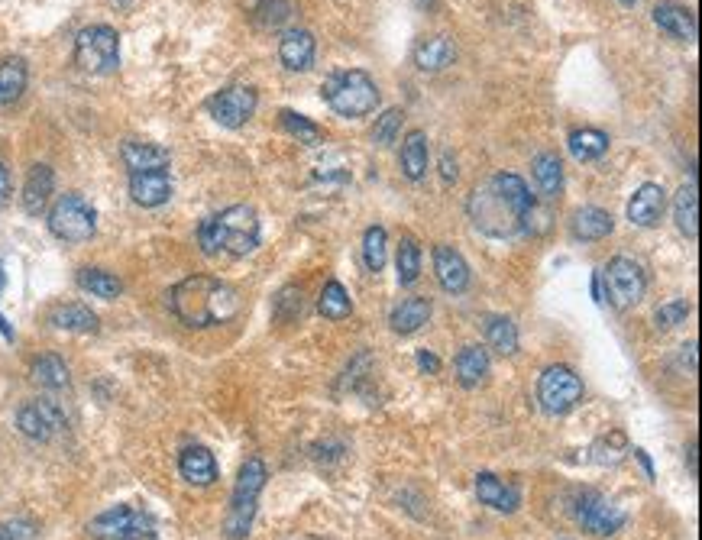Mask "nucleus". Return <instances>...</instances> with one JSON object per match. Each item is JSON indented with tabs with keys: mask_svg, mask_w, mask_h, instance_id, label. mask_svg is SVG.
<instances>
[{
	"mask_svg": "<svg viewBox=\"0 0 702 540\" xmlns=\"http://www.w3.org/2000/svg\"><path fill=\"white\" fill-rule=\"evenodd\" d=\"M415 4H418L421 10H431V7H434V0H415Z\"/></svg>",
	"mask_w": 702,
	"mask_h": 540,
	"instance_id": "nucleus-51",
	"label": "nucleus"
},
{
	"mask_svg": "<svg viewBox=\"0 0 702 540\" xmlns=\"http://www.w3.org/2000/svg\"><path fill=\"white\" fill-rule=\"evenodd\" d=\"M0 540H39V528L26 518H13L0 524Z\"/></svg>",
	"mask_w": 702,
	"mask_h": 540,
	"instance_id": "nucleus-44",
	"label": "nucleus"
},
{
	"mask_svg": "<svg viewBox=\"0 0 702 540\" xmlns=\"http://www.w3.org/2000/svg\"><path fill=\"white\" fill-rule=\"evenodd\" d=\"M573 518H576V524H580V528H583L586 534L609 537V534H615V531H622L625 511L618 508L609 495L586 489V492L576 495V502H573Z\"/></svg>",
	"mask_w": 702,
	"mask_h": 540,
	"instance_id": "nucleus-9",
	"label": "nucleus"
},
{
	"mask_svg": "<svg viewBox=\"0 0 702 540\" xmlns=\"http://www.w3.org/2000/svg\"><path fill=\"white\" fill-rule=\"evenodd\" d=\"M52 191H55V175L46 162H36L30 175H26V185H23V207L26 214L39 217L49 207L52 201Z\"/></svg>",
	"mask_w": 702,
	"mask_h": 540,
	"instance_id": "nucleus-19",
	"label": "nucleus"
},
{
	"mask_svg": "<svg viewBox=\"0 0 702 540\" xmlns=\"http://www.w3.org/2000/svg\"><path fill=\"white\" fill-rule=\"evenodd\" d=\"M0 334H4L7 340H13V327L7 324V317H4V314H0Z\"/></svg>",
	"mask_w": 702,
	"mask_h": 540,
	"instance_id": "nucleus-50",
	"label": "nucleus"
},
{
	"mask_svg": "<svg viewBox=\"0 0 702 540\" xmlns=\"http://www.w3.org/2000/svg\"><path fill=\"white\" fill-rule=\"evenodd\" d=\"M75 62L88 75H110L120 65V36L114 26L94 23L85 26L75 39Z\"/></svg>",
	"mask_w": 702,
	"mask_h": 540,
	"instance_id": "nucleus-6",
	"label": "nucleus"
},
{
	"mask_svg": "<svg viewBox=\"0 0 702 540\" xmlns=\"http://www.w3.org/2000/svg\"><path fill=\"white\" fill-rule=\"evenodd\" d=\"M17 427H20L23 437H30L36 443H46L59 431H65V414H62L59 405H55V401L39 398V401H30V405H23L17 411Z\"/></svg>",
	"mask_w": 702,
	"mask_h": 540,
	"instance_id": "nucleus-12",
	"label": "nucleus"
},
{
	"mask_svg": "<svg viewBox=\"0 0 702 540\" xmlns=\"http://www.w3.org/2000/svg\"><path fill=\"white\" fill-rule=\"evenodd\" d=\"M531 211H534V198L525 185V178H518L512 172L489 178V182L483 188H476L470 198V217L476 230L495 240L515 237V233L525 230Z\"/></svg>",
	"mask_w": 702,
	"mask_h": 540,
	"instance_id": "nucleus-1",
	"label": "nucleus"
},
{
	"mask_svg": "<svg viewBox=\"0 0 702 540\" xmlns=\"http://www.w3.org/2000/svg\"><path fill=\"white\" fill-rule=\"evenodd\" d=\"M198 243L208 256H246L259 246V220L250 204H233L208 220H201Z\"/></svg>",
	"mask_w": 702,
	"mask_h": 540,
	"instance_id": "nucleus-3",
	"label": "nucleus"
},
{
	"mask_svg": "<svg viewBox=\"0 0 702 540\" xmlns=\"http://www.w3.org/2000/svg\"><path fill=\"white\" fill-rule=\"evenodd\" d=\"M120 540H159V537H156L153 518L143 515V511H140V515H136V521H133V528H130L127 534H123Z\"/></svg>",
	"mask_w": 702,
	"mask_h": 540,
	"instance_id": "nucleus-45",
	"label": "nucleus"
},
{
	"mask_svg": "<svg viewBox=\"0 0 702 540\" xmlns=\"http://www.w3.org/2000/svg\"><path fill=\"white\" fill-rule=\"evenodd\" d=\"M453 59H457V49L447 36H431L415 49V62L421 72H444L447 65H453Z\"/></svg>",
	"mask_w": 702,
	"mask_h": 540,
	"instance_id": "nucleus-27",
	"label": "nucleus"
},
{
	"mask_svg": "<svg viewBox=\"0 0 702 540\" xmlns=\"http://www.w3.org/2000/svg\"><path fill=\"white\" fill-rule=\"evenodd\" d=\"M266 479H269V469L259 456H253V460H246L240 466L237 486L230 492V508L224 515V534L230 540H243L253 531V518L259 508V495L266 489Z\"/></svg>",
	"mask_w": 702,
	"mask_h": 540,
	"instance_id": "nucleus-4",
	"label": "nucleus"
},
{
	"mask_svg": "<svg viewBox=\"0 0 702 540\" xmlns=\"http://www.w3.org/2000/svg\"><path fill=\"white\" fill-rule=\"evenodd\" d=\"M10 201V172H7V165L0 162V207H7Z\"/></svg>",
	"mask_w": 702,
	"mask_h": 540,
	"instance_id": "nucleus-48",
	"label": "nucleus"
},
{
	"mask_svg": "<svg viewBox=\"0 0 702 540\" xmlns=\"http://www.w3.org/2000/svg\"><path fill=\"white\" fill-rule=\"evenodd\" d=\"M602 282H605L602 301H609L612 308H618V311L635 308V304L644 298V292H648L644 269L638 266L635 259H628V256H615L609 266H605Z\"/></svg>",
	"mask_w": 702,
	"mask_h": 540,
	"instance_id": "nucleus-8",
	"label": "nucleus"
},
{
	"mask_svg": "<svg viewBox=\"0 0 702 540\" xmlns=\"http://www.w3.org/2000/svg\"><path fill=\"white\" fill-rule=\"evenodd\" d=\"M483 327H486V340H489V346L499 356H515L518 353V327H515V321L512 317H505V314H489L486 321H483Z\"/></svg>",
	"mask_w": 702,
	"mask_h": 540,
	"instance_id": "nucleus-30",
	"label": "nucleus"
},
{
	"mask_svg": "<svg viewBox=\"0 0 702 540\" xmlns=\"http://www.w3.org/2000/svg\"><path fill=\"white\" fill-rule=\"evenodd\" d=\"M402 120H405V110L402 107H389L385 114L376 120V130H373V140L379 146H392L398 130H402Z\"/></svg>",
	"mask_w": 702,
	"mask_h": 540,
	"instance_id": "nucleus-42",
	"label": "nucleus"
},
{
	"mask_svg": "<svg viewBox=\"0 0 702 540\" xmlns=\"http://www.w3.org/2000/svg\"><path fill=\"white\" fill-rule=\"evenodd\" d=\"M654 23L673 39H683V43H693L696 39V17L693 10H686L680 4H660L654 10Z\"/></svg>",
	"mask_w": 702,
	"mask_h": 540,
	"instance_id": "nucleus-23",
	"label": "nucleus"
},
{
	"mask_svg": "<svg viewBox=\"0 0 702 540\" xmlns=\"http://www.w3.org/2000/svg\"><path fill=\"white\" fill-rule=\"evenodd\" d=\"M686 317H690V304H686V301H667V304H660V308H657L654 321H657L660 330H670V327L683 324Z\"/></svg>",
	"mask_w": 702,
	"mask_h": 540,
	"instance_id": "nucleus-43",
	"label": "nucleus"
},
{
	"mask_svg": "<svg viewBox=\"0 0 702 540\" xmlns=\"http://www.w3.org/2000/svg\"><path fill=\"white\" fill-rule=\"evenodd\" d=\"M453 366H457V379L463 389H476V385L489 376V353L483 346H463Z\"/></svg>",
	"mask_w": 702,
	"mask_h": 540,
	"instance_id": "nucleus-29",
	"label": "nucleus"
},
{
	"mask_svg": "<svg viewBox=\"0 0 702 540\" xmlns=\"http://www.w3.org/2000/svg\"><path fill=\"white\" fill-rule=\"evenodd\" d=\"M256 91L253 88H243V85H233V88H224V91H217L214 98L208 101V110H211V117L220 123V127H227V130H240L246 120H250L256 114Z\"/></svg>",
	"mask_w": 702,
	"mask_h": 540,
	"instance_id": "nucleus-11",
	"label": "nucleus"
},
{
	"mask_svg": "<svg viewBox=\"0 0 702 540\" xmlns=\"http://www.w3.org/2000/svg\"><path fill=\"white\" fill-rule=\"evenodd\" d=\"M583 398V382L570 366H550L544 369V376L538 382V401L550 418H560V414L573 411Z\"/></svg>",
	"mask_w": 702,
	"mask_h": 540,
	"instance_id": "nucleus-10",
	"label": "nucleus"
},
{
	"mask_svg": "<svg viewBox=\"0 0 702 540\" xmlns=\"http://www.w3.org/2000/svg\"><path fill=\"white\" fill-rule=\"evenodd\" d=\"M434 275L444 292L460 295L470 285V266L453 246H434Z\"/></svg>",
	"mask_w": 702,
	"mask_h": 540,
	"instance_id": "nucleus-13",
	"label": "nucleus"
},
{
	"mask_svg": "<svg viewBox=\"0 0 702 540\" xmlns=\"http://www.w3.org/2000/svg\"><path fill=\"white\" fill-rule=\"evenodd\" d=\"M318 311L327 317V321H343V317H350L353 301L347 295V288H343L340 282H327L324 292H321V301H318Z\"/></svg>",
	"mask_w": 702,
	"mask_h": 540,
	"instance_id": "nucleus-38",
	"label": "nucleus"
},
{
	"mask_svg": "<svg viewBox=\"0 0 702 540\" xmlns=\"http://www.w3.org/2000/svg\"><path fill=\"white\" fill-rule=\"evenodd\" d=\"M33 382L43 385V389H49V392H59V389H68L72 376H68V366L62 363L59 356L46 353L33 363Z\"/></svg>",
	"mask_w": 702,
	"mask_h": 540,
	"instance_id": "nucleus-34",
	"label": "nucleus"
},
{
	"mask_svg": "<svg viewBox=\"0 0 702 540\" xmlns=\"http://www.w3.org/2000/svg\"><path fill=\"white\" fill-rule=\"evenodd\" d=\"M631 453H635V460H638V463L644 466V473H648V476L654 479V463H651V456H648V453H644L641 447H638V450H631Z\"/></svg>",
	"mask_w": 702,
	"mask_h": 540,
	"instance_id": "nucleus-49",
	"label": "nucleus"
},
{
	"mask_svg": "<svg viewBox=\"0 0 702 540\" xmlns=\"http://www.w3.org/2000/svg\"><path fill=\"white\" fill-rule=\"evenodd\" d=\"M395 266H398V282L402 285H415L421 279V249L415 240H402Z\"/></svg>",
	"mask_w": 702,
	"mask_h": 540,
	"instance_id": "nucleus-41",
	"label": "nucleus"
},
{
	"mask_svg": "<svg viewBox=\"0 0 702 540\" xmlns=\"http://www.w3.org/2000/svg\"><path fill=\"white\" fill-rule=\"evenodd\" d=\"M531 172H534V185L544 198H557L560 195V185H563V165L554 152H541L538 159L531 162Z\"/></svg>",
	"mask_w": 702,
	"mask_h": 540,
	"instance_id": "nucleus-31",
	"label": "nucleus"
},
{
	"mask_svg": "<svg viewBox=\"0 0 702 540\" xmlns=\"http://www.w3.org/2000/svg\"><path fill=\"white\" fill-rule=\"evenodd\" d=\"M418 369L428 372V376H437V372H440V359L431 350H418Z\"/></svg>",
	"mask_w": 702,
	"mask_h": 540,
	"instance_id": "nucleus-46",
	"label": "nucleus"
},
{
	"mask_svg": "<svg viewBox=\"0 0 702 540\" xmlns=\"http://www.w3.org/2000/svg\"><path fill=\"white\" fill-rule=\"evenodd\" d=\"M570 152L576 162H596L609 152V136L602 130L593 127H583V130H573L570 133Z\"/></svg>",
	"mask_w": 702,
	"mask_h": 540,
	"instance_id": "nucleus-32",
	"label": "nucleus"
},
{
	"mask_svg": "<svg viewBox=\"0 0 702 540\" xmlns=\"http://www.w3.org/2000/svg\"><path fill=\"white\" fill-rule=\"evenodd\" d=\"M292 0H256L250 7V20L259 30H282V26L292 20Z\"/></svg>",
	"mask_w": 702,
	"mask_h": 540,
	"instance_id": "nucleus-33",
	"label": "nucleus"
},
{
	"mask_svg": "<svg viewBox=\"0 0 702 540\" xmlns=\"http://www.w3.org/2000/svg\"><path fill=\"white\" fill-rule=\"evenodd\" d=\"M618 4H622V7H638L641 0H618Z\"/></svg>",
	"mask_w": 702,
	"mask_h": 540,
	"instance_id": "nucleus-52",
	"label": "nucleus"
},
{
	"mask_svg": "<svg viewBox=\"0 0 702 540\" xmlns=\"http://www.w3.org/2000/svg\"><path fill=\"white\" fill-rule=\"evenodd\" d=\"M178 473H182L185 482H191V486H198V489H208L217 482V460H214V453L208 447H185L182 456H178Z\"/></svg>",
	"mask_w": 702,
	"mask_h": 540,
	"instance_id": "nucleus-14",
	"label": "nucleus"
},
{
	"mask_svg": "<svg viewBox=\"0 0 702 540\" xmlns=\"http://www.w3.org/2000/svg\"><path fill=\"white\" fill-rule=\"evenodd\" d=\"M631 453V443L622 431H609L593 443V460L599 466H618Z\"/></svg>",
	"mask_w": 702,
	"mask_h": 540,
	"instance_id": "nucleus-37",
	"label": "nucleus"
},
{
	"mask_svg": "<svg viewBox=\"0 0 702 540\" xmlns=\"http://www.w3.org/2000/svg\"><path fill=\"white\" fill-rule=\"evenodd\" d=\"M136 515H140V511L130 508V505H114V508L101 511V515L88 524V534L98 537V540H120L133 528Z\"/></svg>",
	"mask_w": 702,
	"mask_h": 540,
	"instance_id": "nucleus-21",
	"label": "nucleus"
},
{
	"mask_svg": "<svg viewBox=\"0 0 702 540\" xmlns=\"http://www.w3.org/2000/svg\"><path fill=\"white\" fill-rule=\"evenodd\" d=\"M664 188L648 182V185H641L635 191V198L628 201V220L635 227H657L660 224V217H664Z\"/></svg>",
	"mask_w": 702,
	"mask_h": 540,
	"instance_id": "nucleus-15",
	"label": "nucleus"
},
{
	"mask_svg": "<svg viewBox=\"0 0 702 540\" xmlns=\"http://www.w3.org/2000/svg\"><path fill=\"white\" fill-rule=\"evenodd\" d=\"M385 256H389V237H385L382 227H369L363 237V262L369 272H382Z\"/></svg>",
	"mask_w": 702,
	"mask_h": 540,
	"instance_id": "nucleus-40",
	"label": "nucleus"
},
{
	"mask_svg": "<svg viewBox=\"0 0 702 540\" xmlns=\"http://www.w3.org/2000/svg\"><path fill=\"white\" fill-rule=\"evenodd\" d=\"M49 230L65 243H85L98 230V214L81 195H62L49 211Z\"/></svg>",
	"mask_w": 702,
	"mask_h": 540,
	"instance_id": "nucleus-7",
	"label": "nucleus"
},
{
	"mask_svg": "<svg viewBox=\"0 0 702 540\" xmlns=\"http://www.w3.org/2000/svg\"><path fill=\"white\" fill-rule=\"evenodd\" d=\"M240 292L214 275H188L169 292V308L188 327H217L240 314Z\"/></svg>",
	"mask_w": 702,
	"mask_h": 540,
	"instance_id": "nucleus-2",
	"label": "nucleus"
},
{
	"mask_svg": "<svg viewBox=\"0 0 702 540\" xmlns=\"http://www.w3.org/2000/svg\"><path fill=\"white\" fill-rule=\"evenodd\" d=\"M321 98L330 104V110L347 120L366 117L379 107V88L376 81L369 78L360 68H350V72H337L330 75L321 85Z\"/></svg>",
	"mask_w": 702,
	"mask_h": 540,
	"instance_id": "nucleus-5",
	"label": "nucleus"
},
{
	"mask_svg": "<svg viewBox=\"0 0 702 540\" xmlns=\"http://www.w3.org/2000/svg\"><path fill=\"white\" fill-rule=\"evenodd\" d=\"M476 495H479V502L495 508V511H518L521 505V492L515 486H508V482H502L499 476H492V473H479L476 476Z\"/></svg>",
	"mask_w": 702,
	"mask_h": 540,
	"instance_id": "nucleus-20",
	"label": "nucleus"
},
{
	"mask_svg": "<svg viewBox=\"0 0 702 540\" xmlns=\"http://www.w3.org/2000/svg\"><path fill=\"white\" fill-rule=\"evenodd\" d=\"M402 172L408 182H421L424 175H428V136L421 130H411L402 143Z\"/></svg>",
	"mask_w": 702,
	"mask_h": 540,
	"instance_id": "nucleus-26",
	"label": "nucleus"
},
{
	"mask_svg": "<svg viewBox=\"0 0 702 540\" xmlns=\"http://www.w3.org/2000/svg\"><path fill=\"white\" fill-rule=\"evenodd\" d=\"M26 62L23 59H4L0 62V107H7L26 91Z\"/></svg>",
	"mask_w": 702,
	"mask_h": 540,
	"instance_id": "nucleus-35",
	"label": "nucleus"
},
{
	"mask_svg": "<svg viewBox=\"0 0 702 540\" xmlns=\"http://www.w3.org/2000/svg\"><path fill=\"white\" fill-rule=\"evenodd\" d=\"M314 52H318V43L308 30H288L279 43V59L288 72H308L314 65Z\"/></svg>",
	"mask_w": 702,
	"mask_h": 540,
	"instance_id": "nucleus-18",
	"label": "nucleus"
},
{
	"mask_svg": "<svg viewBox=\"0 0 702 540\" xmlns=\"http://www.w3.org/2000/svg\"><path fill=\"white\" fill-rule=\"evenodd\" d=\"M49 324L59 330H72V334H98V314L85 304H59V308L49 311Z\"/></svg>",
	"mask_w": 702,
	"mask_h": 540,
	"instance_id": "nucleus-24",
	"label": "nucleus"
},
{
	"mask_svg": "<svg viewBox=\"0 0 702 540\" xmlns=\"http://www.w3.org/2000/svg\"><path fill=\"white\" fill-rule=\"evenodd\" d=\"M673 217H677V227L683 237L696 240L699 237V188H696V178L690 185L680 188L677 201H673Z\"/></svg>",
	"mask_w": 702,
	"mask_h": 540,
	"instance_id": "nucleus-28",
	"label": "nucleus"
},
{
	"mask_svg": "<svg viewBox=\"0 0 702 540\" xmlns=\"http://www.w3.org/2000/svg\"><path fill=\"white\" fill-rule=\"evenodd\" d=\"M123 165L133 172H169V149L143 140H127L120 146Z\"/></svg>",
	"mask_w": 702,
	"mask_h": 540,
	"instance_id": "nucleus-17",
	"label": "nucleus"
},
{
	"mask_svg": "<svg viewBox=\"0 0 702 540\" xmlns=\"http://www.w3.org/2000/svg\"><path fill=\"white\" fill-rule=\"evenodd\" d=\"M440 175H444V182H453V178H457V159H453L450 152L440 156Z\"/></svg>",
	"mask_w": 702,
	"mask_h": 540,
	"instance_id": "nucleus-47",
	"label": "nucleus"
},
{
	"mask_svg": "<svg viewBox=\"0 0 702 540\" xmlns=\"http://www.w3.org/2000/svg\"><path fill=\"white\" fill-rule=\"evenodd\" d=\"M570 230H573L576 240L596 243V240H605L615 230V220L609 211H602V207H583V211H576Z\"/></svg>",
	"mask_w": 702,
	"mask_h": 540,
	"instance_id": "nucleus-25",
	"label": "nucleus"
},
{
	"mask_svg": "<svg viewBox=\"0 0 702 540\" xmlns=\"http://www.w3.org/2000/svg\"><path fill=\"white\" fill-rule=\"evenodd\" d=\"M130 198L140 207H162L172 198L169 172H133L130 175Z\"/></svg>",
	"mask_w": 702,
	"mask_h": 540,
	"instance_id": "nucleus-16",
	"label": "nucleus"
},
{
	"mask_svg": "<svg viewBox=\"0 0 702 540\" xmlns=\"http://www.w3.org/2000/svg\"><path fill=\"white\" fill-rule=\"evenodd\" d=\"M431 311H434L431 298H408V301H402V304H398V308L392 311L389 324H392L395 334L411 337V334H418V330L431 321Z\"/></svg>",
	"mask_w": 702,
	"mask_h": 540,
	"instance_id": "nucleus-22",
	"label": "nucleus"
},
{
	"mask_svg": "<svg viewBox=\"0 0 702 540\" xmlns=\"http://www.w3.org/2000/svg\"><path fill=\"white\" fill-rule=\"evenodd\" d=\"M78 285L85 288V292H91L94 298H104V301H114L123 292V282L114 272H104V269H81Z\"/></svg>",
	"mask_w": 702,
	"mask_h": 540,
	"instance_id": "nucleus-36",
	"label": "nucleus"
},
{
	"mask_svg": "<svg viewBox=\"0 0 702 540\" xmlns=\"http://www.w3.org/2000/svg\"><path fill=\"white\" fill-rule=\"evenodd\" d=\"M282 127L295 136L298 143H305V146H321L324 143V130L318 127V123H311L308 117H301L295 114V110H282Z\"/></svg>",
	"mask_w": 702,
	"mask_h": 540,
	"instance_id": "nucleus-39",
	"label": "nucleus"
}]
</instances>
